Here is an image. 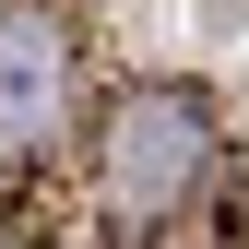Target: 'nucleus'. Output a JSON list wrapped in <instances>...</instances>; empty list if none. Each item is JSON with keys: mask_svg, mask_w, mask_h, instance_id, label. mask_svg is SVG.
<instances>
[{"mask_svg": "<svg viewBox=\"0 0 249 249\" xmlns=\"http://www.w3.org/2000/svg\"><path fill=\"white\" fill-rule=\"evenodd\" d=\"M95 166H107V202H119V213H166V202L213 166V119H202V95H178V83L119 95V107H107Z\"/></svg>", "mask_w": 249, "mask_h": 249, "instance_id": "f257e3e1", "label": "nucleus"}, {"mask_svg": "<svg viewBox=\"0 0 249 249\" xmlns=\"http://www.w3.org/2000/svg\"><path fill=\"white\" fill-rule=\"evenodd\" d=\"M71 107V24H36L12 12L0 24V154H36Z\"/></svg>", "mask_w": 249, "mask_h": 249, "instance_id": "f03ea898", "label": "nucleus"}]
</instances>
